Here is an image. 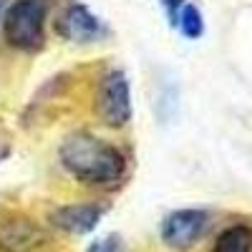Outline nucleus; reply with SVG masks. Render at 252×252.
<instances>
[{
	"label": "nucleus",
	"mask_w": 252,
	"mask_h": 252,
	"mask_svg": "<svg viewBox=\"0 0 252 252\" xmlns=\"http://www.w3.org/2000/svg\"><path fill=\"white\" fill-rule=\"evenodd\" d=\"M58 161L78 184L116 189L126 174V157L116 144L89 131H76L58 146Z\"/></svg>",
	"instance_id": "obj_1"
},
{
	"label": "nucleus",
	"mask_w": 252,
	"mask_h": 252,
	"mask_svg": "<svg viewBox=\"0 0 252 252\" xmlns=\"http://www.w3.org/2000/svg\"><path fill=\"white\" fill-rule=\"evenodd\" d=\"M46 0H15L3 18L5 43L20 53H38L46 46Z\"/></svg>",
	"instance_id": "obj_2"
},
{
	"label": "nucleus",
	"mask_w": 252,
	"mask_h": 252,
	"mask_svg": "<svg viewBox=\"0 0 252 252\" xmlns=\"http://www.w3.org/2000/svg\"><path fill=\"white\" fill-rule=\"evenodd\" d=\"M94 111L109 129H121L131 121V83L124 68H111L101 76L94 96Z\"/></svg>",
	"instance_id": "obj_3"
},
{
	"label": "nucleus",
	"mask_w": 252,
	"mask_h": 252,
	"mask_svg": "<svg viewBox=\"0 0 252 252\" xmlns=\"http://www.w3.org/2000/svg\"><path fill=\"white\" fill-rule=\"evenodd\" d=\"M207 229H209V212H204V209H174L164 217L159 237L169 250L187 252L204 237Z\"/></svg>",
	"instance_id": "obj_4"
},
{
	"label": "nucleus",
	"mask_w": 252,
	"mask_h": 252,
	"mask_svg": "<svg viewBox=\"0 0 252 252\" xmlns=\"http://www.w3.org/2000/svg\"><path fill=\"white\" fill-rule=\"evenodd\" d=\"M58 33L73 43H96V40L109 35V28L86 5L71 3L58 18Z\"/></svg>",
	"instance_id": "obj_5"
},
{
	"label": "nucleus",
	"mask_w": 252,
	"mask_h": 252,
	"mask_svg": "<svg viewBox=\"0 0 252 252\" xmlns=\"http://www.w3.org/2000/svg\"><path fill=\"white\" fill-rule=\"evenodd\" d=\"M106 207L96 202H76V204H63L51 215V222L68 235H86L98 224Z\"/></svg>",
	"instance_id": "obj_6"
},
{
	"label": "nucleus",
	"mask_w": 252,
	"mask_h": 252,
	"mask_svg": "<svg viewBox=\"0 0 252 252\" xmlns=\"http://www.w3.org/2000/svg\"><path fill=\"white\" fill-rule=\"evenodd\" d=\"M209 252H252V227L245 222L227 224Z\"/></svg>",
	"instance_id": "obj_7"
},
{
	"label": "nucleus",
	"mask_w": 252,
	"mask_h": 252,
	"mask_svg": "<svg viewBox=\"0 0 252 252\" xmlns=\"http://www.w3.org/2000/svg\"><path fill=\"white\" fill-rule=\"evenodd\" d=\"M184 38L189 40H197L204 35V18L199 13V8L194 3H184L182 10H179V18H177V26H174Z\"/></svg>",
	"instance_id": "obj_8"
},
{
	"label": "nucleus",
	"mask_w": 252,
	"mask_h": 252,
	"mask_svg": "<svg viewBox=\"0 0 252 252\" xmlns=\"http://www.w3.org/2000/svg\"><path fill=\"white\" fill-rule=\"evenodd\" d=\"M86 252H124V250H121L119 237L116 235H109V237H101V240L91 242Z\"/></svg>",
	"instance_id": "obj_9"
},
{
	"label": "nucleus",
	"mask_w": 252,
	"mask_h": 252,
	"mask_svg": "<svg viewBox=\"0 0 252 252\" xmlns=\"http://www.w3.org/2000/svg\"><path fill=\"white\" fill-rule=\"evenodd\" d=\"M159 3L164 8V15H166V20H169V26H177L179 10H182V5L187 3V0H159Z\"/></svg>",
	"instance_id": "obj_10"
},
{
	"label": "nucleus",
	"mask_w": 252,
	"mask_h": 252,
	"mask_svg": "<svg viewBox=\"0 0 252 252\" xmlns=\"http://www.w3.org/2000/svg\"><path fill=\"white\" fill-rule=\"evenodd\" d=\"M0 8H3V0H0Z\"/></svg>",
	"instance_id": "obj_11"
}]
</instances>
